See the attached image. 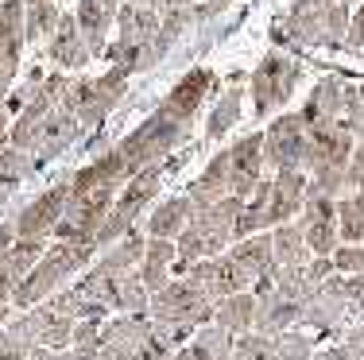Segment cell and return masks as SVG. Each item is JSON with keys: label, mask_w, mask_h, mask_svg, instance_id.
Listing matches in <instances>:
<instances>
[{"label": "cell", "mask_w": 364, "mask_h": 360, "mask_svg": "<svg viewBox=\"0 0 364 360\" xmlns=\"http://www.w3.org/2000/svg\"><path fill=\"white\" fill-rule=\"evenodd\" d=\"M93 252L97 248H82V244H50L47 252L39 256V263L23 276V283L16 287V295H12V306L16 310H31V306H39V302H47L50 295H58L63 290V283L77 276L82 268H90V260H93Z\"/></svg>", "instance_id": "cell-1"}, {"label": "cell", "mask_w": 364, "mask_h": 360, "mask_svg": "<svg viewBox=\"0 0 364 360\" xmlns=\"http://www.w3.org/2000/svg\"><path fill=\"white\" fill-rule=\"evenodd\" d=\"M147 318L163 329H171L175 345L186 337L190 329H202L213 322V302L198 287H190L186 279H171L163 290H155L147 302Z\"/></svg>", "instance_id": "cell-2"}, {"label": "cell", "mask_w": 364, "mask_h": 360, "mask_svg": "<svg viewBox=\"0 0 364 360\" xmlns=\"http://www.w3.org/2000/svg\"><path fill=\"white\" fill-rule=\"evenodd\" d=\"M190 124H182V120H175L171 113H163V109H155L151 116L144 120L140 128H136L132 136H124V140L117 143V151L124 156L128 170H144V167H155V163H163L175 151V143L186 140Z\"/></svg>", "instance_id": "cell-3"}, {"label": "cell", "mask_w": 364, "mask_h": 360, "mask_svg": "<svg viewBox=\"0 0 364 360\" xmlns=\"http://www.w3.org/2000/svg\"><path fill=\"white\" fill-rule=\"evenodd\" d=\"M128 89V74L124 70H109L101 74V78H85V82H70L63 93V109L66 113H74L77 128H97L101 120L112 113V105H117L120 97H124Z\"/></svg>", "instance_id": "cell-4"}, {"label": "cell", "mask_w": 364, "mask_h": 360, "mask_svg": "<svg viewBox=\"0 0 364 360\" xmlns=\"http://www.w3.org/2000/svg\"><path fill=\"white\" fill-rule=\"evenodd\" d=\"M291 31L310 47H337L349 31V12L333 0H294L291 8Z\"/></svg>", "instance_id": "cell-5"}, {"label": "cell", "mask_w": 364, "mask_h": 360, "mask_svg": "<svg viewBox=\"0 0 364 360\" xmlns=\"http://www.w3.org/2000/svg\"><path fill=\"white\" fill-rule=\"evenodd\" d=\"M299 62H291V58L283 55H267L264 62L256 66L252 74V101H256V113L267 116L275 113L279 105H287L294 85H299Z\"/></svg>", "instance_id": "cell-6"}, {"label": "cell", "mask_w": 364, "mask_h": 360, "mask_svg": "<svg viewBox=\"0 0 364 360\" xmlns=\"http://www.w3.org/2000/svg\"><path fill=\"white\" fill-rule=\"evenodd\" d=\"M306 159V124L299 113H283L272 120L264 136V163H272L275 175L279 170H302Z\"/></svg>", "instance_id": "cell-7"}, {"label": "cell", "mask_w": 364, "mask_h": 360, "mask_svg": "<svg viewBox=\"0 0 364 360\" xmlns=\"http://www.w3.org/2000/svg\"><path fill=\"white\" fill-rule=\"evenodd\" d=\"M66 202H70V178H66V182H55L50 190H43L39 198H31L20 213H16V233H20V240H47L55 233Z\"/></svg>", "instance_id": "cell-8"}, {"label": "cell", "mask_w": 364, "mask_h": 360, "mask_svg": "<svg viewBox=\"0 0 364 360\" xmlns=\"http://www.w3.org/2000/svg\"><path fill=\"white\" fill-rule=\"evenodd\" d=\"M302 240H306L310 256H333L341 236H337V198L326 194H310L302 202Z\"/></svg>", "instance_id": "cell-9"}, {"label": "cell", "mask_w": 364, "mask_h": 360, "mask_svg": "<svg viewBox=\"0 0 364 360\" xmlns=\"http://www.w3.org/2000/svg\"><path fill=\"white\" fill-rule=\"evenodd\" d=\"M229 170H232V194L248 198L259 182H264V136L252 132L240 143L229 148Z\"/></svg>", "instance_id": "cell-10"}, {"label": "cell", "mask_w": 364, "mask_h": 360, "mask_svg": "<svg viewBox=\"0 0 364 360\" xmlns=\"http://www.w3.org/2000/svg\"><path fill=\"white\" fill-rule=\"evenodd\" d=\"M302 322V302L283 290H267V295L256 298V318H252V333H264V337H279L291 325Z\"/></svg>", "instance_id": "cell-11"}, {"label": "cell", "mask_w": 364, "mask_h": 360, "mask_svg": "<svg viewBox=\"0 0 364 360\" xmlns=\"http://www.w3.org/2000/svg\"><path fill=\"white\" fill-rule=\"evenodd\" d=\"M306 186H310L306 170H279V175L272 178V198H267V221H272V229L287 225L294 213H302Z\"/></svg>", "instance_id": "cell-12"}, {"label": "cell", "mask_w": 364, "mask_h": 360, "mask_svg": "<svg viewBox=\"0 0 364 360\" xmlns=\"http://www.w3.org/2000/svg\"><path fill=\"white\" fill-rule=\"evenodd\" d=\"M82 136V128H77V120L74 113H66L63 105L55 109L47 120L39 124V136H36V143H31V159H36V167H43V163H50L55 156H63L66 148Z\"/></svg>", "instance_id": "cell-13"}, {"label": "cell", "mask_w": 364, "mask_h": 360, "mask_svg": "<svg viewBox=\"0 0 364 360\" xmlns=\"http://www.w3.org/2000/svg\"><path fill=\"white\" fill-rule=\"evenodd\" d=\"M124 0H82L74 12L77 20V31H82L90 55H105V39H109V28L117 23V12Z\"/></svg>", "instance_id": "cell-14"}, {"label": "cell", "mask_w": 364, "mask_h": 360, "mask_svg": "<svg viewBox=\"0 0 364 360\" xmlns=\"http://www.w3.org/2000/svg\"><path fill=\"white\" fill-rule=\"evenodd\" d=\"M213 70H190L182 82H175V89L167 93V101H163V113H171L175 120H182V124H190L194 120V113L202 109V101H205V93L213 89Z\"/></svg>", "instance_id": "cell-15"}, {"label": "cell", "mask_w": 364, "mask_h": 360, "mask_svg": "<svg viewBox=\"0 0 364 360\" xmlns=\"http://www.w3.org/2000/svg\"><path fill=\"white\" fill-rule=\"evenodd\" d=\"M349 306V290H345V279L341 276H329L326 283H318L314 290H310L306 306H302V318L310 325H318V329H329L337 318H341V310Z\"/></svg>", "instance_id": "cell-16"}, {"label": "cell", "mask_w": 364, "mask_h": 360, "mask_svg": "<svg viewBox=\"0 0 364 360\" xmlns=\"http://www.w3.org/2000/svg\"><path fill=\"white\" fill-rule=\"evenodd\" d=\"M232 194V170H229V151H221V156L210 159V167L202 170V178H194L186 190V198L194 209H210V205H218L221 198H229Z\"/></svg>", "instance_id": "cell-17"}, {"label": "cell", "mask_w": 364, "mask_h": 360, "mask_svg": "<svg viewBox=\"0 0 364 360\" xmlns=\"http://www.w3.org/2000/svg\"><path fill=\"white\" fill-rule=\"evenodd\" d=\"M47 55H50V62H58L63 70H82L93 58L90 47H85V39H82V31H77L74 16H58L55 36L47 39Z\"/></svg>", "instance_id": "cell-18"}, {"label": "cell", "mask_w": 364, "mask_h": 360, "mask_svg": "<svg viewBox=\"0 0 364 360\" xmlns=\"http://www.w3.org/2000/svg\"><path fill=\"white\" fill-rule=\"evenodd\" d=\"M229 260L237 263L240 271H245L252 287H256L259 279H267V271L275 268V256H272V229H267V233H256V236L237 240V244L229 248Z\"/></svg>", "instance_id": "cell-19"}, {"label": "cell", "mask_w": 364, "mask_h": 360, "mask_svg": "<svg viewBox=\"0 0 364 360\" xmlns=\"http://www.w3.org/2000/svg\"><path fill=\"white\" fill-rule=\"evenodd\" d=\"M345 113V85L337 78H326L314 85V93H310V101L302 105V124L306 128H322V124H337Z\"/></svg>", "instance_id": "cell-20"}, {"label": "cell", "mask_w": 364, "mask_h": 360, "mask_svg": "<svg viewBox=\"0 0 364 360\" xmlns=\"http://www.w3.org/2000/svg\"><path fill=\"white\" fill-rule=\"evenodd\" d=\"M144 248H147V236L144 233H128L124 240H117L112 248H105V256H101L97 263H93V271H101L105 279H120V276H132V271H140V260H144Z\"/></svg>", "instance_id": "cell-21"}, {"label": "cell", "mask_w": 364, "mask_h": 360, "mask_svg": "<svg viewBox=\"0 0 364 360\" xmlns=\"http://www.w3.org/2000/svg\"><path fill=\"white\" fill-rule=\"evenodd\" d=\"M175 260H178L175 240H147L140 271H136L140 283L147 287V295H155V290H163L171 283V268H175Z\"/></svg>", "instance_id": "cell-22"}, {"label": "cell", "mask_w": 364, "mask_h": 360, "mask_svg": "<svg viewBox=\"0 0 364 360\" xmlns=\"http://www.w3.org/2000/svg\"><path fill=\"white\" fill-rule=\"evenodd\" d=\"M117 43H128V47H140L147 50V43L155 39V31H159V16H155V8H140V4H120L117 12Z\"/></svg>", "instance_id": "cell-23"}, {"label": "cell", "mask_w": 364, "mask_h": 360, "mask_svg": "<svg viewBox=\"0 0 364 360\" xmlns=\"http://www.w3.org/2000/svg\"><path fill=\"white\" fill-rule=\"evenodd\" d=\"M190 217H194V205H190L186 194L182 198H167L163 205H155L151 217H147V240H178L182 229L190 225Z\"/></svg>", "instance_id": "cell-24"}, {"label": "cell", "mask_w": 364, "mask_h": 360, "mask_svg": "<svg viewBox=\"0 0 364 360\" xmlns=\"http://www.w3.org/2000/svg\"><path fill=\"white\" fill-rule=\"evenodd\" d=\"M252 318H256V295L252 290H240V295H229V298H221V302H213V325L229 329L232 337L252 333Z\"/></svg>", "instance_id": "cell-25"}, {"label": "cell", "mask_w": 364, "mask_h": 360, "mask_svg": "<svg viewBox=\"0 0 364 360\" xmlns=\"http://www.w3.org/2000/svg\"><path fill=\"white\" fill-rule=\"evenodd\" d=\"M232 333L221 325H202L186 349H178V360H232Z\"/></svg>", "instance_id": "cell-26"}, {"label": "cell", "mask_w": 364, "mask_h": 360, "mask_svg": "<svg viewBox=\"0 0 364 360\" xmlns=\"http://www.w3.org/2000/svg\"><path fill=\"white\" fill-rule=\"evenodd\" d=\"M272 256H275V268H306L314 260L306 240H302V229L294 221L272 229Z\"/></svg>", "instance_id": "cell-27"}, {"label": "cell", "mask_w": 364, "mask_h": 360, "mask_svg": "<svg viewBox=\"0 0 364 360\" xmlns=\"http://www.w3.org/2000/svg\"><path fill=\"white\" fill-rule=\"evenodd\" d=\"M147 302H151V295H147V287L140 283V276H120L112 279V290H109V310L117 314H147Z\"/></svg>", "instance_id": "cell-28"}, {"label": "cell", "mask_w": 364, "mask_h": 360, "mask_svg": "<svg viewBox=\"0 0 364 360\" xmlns=\"http://www.w3.org/2000/svg\"><path fill=\"white\" fill-rule=\"evenodd\" d=\"M337 236L341 244H364V194L337 198Z\"/></svg>", "instance_id": "cell-29"}, {"label": "cell", "mask_w": 364, "mask_h": 360, "mask_svg": "<svg viewBox=\"0 0 364 360\" xmlns=\"http://www.w3.org/2000/svg\"><path fill=\"white\" fill-rule=\"evenodd\" d=\"M36 170V159L28 151H16V148H4L0 151V205L20 190V182Z\"/></svg>", "instance_id": "cell-30"}, {"label": "cell", "mask_w": 364, "mask_h": 360, "mask_svg": "<svg viewBox=\"0 0 364 360\" xmlns=\"http://www.w3.org/2000/svg\"><path fill=\"white\" fill-rule=\"evenodd\" d=\"M58 4L55 0H43V4H28L23 8V39L28 43H39V39H50L58 28Z\"/></svg>", "instance_id": "cell-31"}, {"label": "cell", "mask_w": 364, "mask_h": 360, "mask_svg": "<svg viewBox=\"0 0 364 360\" xmlns=\"http://www.w3.org/2000/svg\"><path fill=\"white\" fill-rule=\"evenodd\" d=\"M237 116H240V85H232V89L221 93L213 116L205 120V136H210V140H221V136L229 132L232 124H237Z\"/></svg>", "instance_id": "cell-32"}, {"label": "cell", "mask_w": 364, "mask_h": 360, "mask_svg": "<svg viewBox=\"0 0 364 360\" xmlns=\"http://www.w3.org/2000/svg\"><path fill=\"white\" fill-rule=\"evenodd\" d=\"M232 360H279L275 356V341L264 333H240L232 341Z\"/></svg>", "instance_id": "cell-33"}, {"label": "cell", "mask_w": 364, "mask_h": 360, "mask_svg": "<svg viewBox=\"0 0 364 360\" xmlns=\"http://www.w3.org/2000/svg\"><path fill=\"white\" fill-rule=\"evenodd\" d=\"M272 341H275V356L279 360H306L314 353V341H310L306 333H294V329L279 333V337H272Z\"/></svg>", "instance_id": "cell-34"}, {"label": "cell", "mask_w": 364, "mask_h": 360, "mask_svg": "<svg viewBox=\"0 0 364 360\" xmlns=\"http://www.w3.org/2000/svg\"><path fill=\"white\" fill-rule=\"evenodd\" d=\"M329 260H333L337 276H360L364 271V244H337V252Z\"/></svg>", "instance_id": "cell-35"}, {"label": "cell", "mask_w": 364, "mask_h": 360, "mask_svg": "<svg viewBox=\"0 0 364 360\" xmlns=\"http://www.w3.org/2000/svg\"><path fill=\"white\" fill-rule=\"evenodd\" d=\"M31 353H36V349H31L20 333L0 325V360H31Z\"/></svg>", "instance_id": "cell-36"}, {"label": "cell", "mask_w": 364, "mask_h": 360, "mask_svg": "<svg viewBox=\"0 0 364 360\" xmlns=\"http://www.w3.org/2000/svg\"><path fill=\"white\" fill-rule=\"evenodd\" d=\"M16 287H20V283H16V276L8 271V263L0 260V314H4L8 306H12V295H16Z\"/></svg>", "instance_id": "cell-37"}, {"label": "cell", "mask_w": 364, "mask_h": 360, "mask_svg": "<svg viewBox=\"0 0 364 360\" xmlns=\"http://www.w3.org/2000/svg\"><path fill=\"white\" fill-rule=\"evenodd\" d=\"M345 47L349 50H360L364 47V4L357 16H349V31H345Z\"/></svg>", "instance_id": "cell-38"}, {"label": "cell", "mask_w": 364, "mask_h": 360, "mask_svg": "<svg viewBox=\"0 0 364 360\" xmlns=\"http://www.w3.org/2000/svg\"><path fill=\"white\" fill-rule=\"evenodd\" d=\"M345 290H349V302H360L364 306V271H360V276L345 279Z\"/></svg>", "instance_id": "cell-39"}, {"label": "cell", "mask_w": 364, "mask_h": 360, "mask_svg": "<svg viewBox=\"0 0 364 360\" xmlns=\"http://www.w3.org/2000/svg\"><path fill=\"white\" fill-rule=\"evenodd\" d=\"M16 240H20V233H16V217H8L4 225H0V252H4V248H12Z\"/></svg>", "instance_id": "cell-40"}, {"label": "cell", "mask_w": 364, "mask_h": 360, "mask_svg": "<svg viewBox=\"0 0 364 360\" xmlns=\"http://www.w3.org/2000/svg\"><path fill=\"white\" fill-rule=\"evenodd\" d=\"M318 360H357V356H353L345 345H333V349H326V353L318 356Z\"/></svg>", "instance_id": "cell-41"}, {"label": "cell", "mask_w": 364, "mask_h": 360, "mask_svg": "<svg viewBox=\"0 0 364 360\" xmlns=\"http://www.w3.org/2000/svg\"><path fill=\"white\" fill-rule=\"evenodd\" d=\"M128 4H140V8H159V0H128Z\"/></svg>", "instance_id": "cell-42"}, {"label": "cell", "mask_w": 364, "mask_h": 360, "mask_svg": "<svg viewBox=\"0 0 364 360\" xmlns=\"http://www.w3.org/2000/svg\"><path fill=\"white\" fill-rule=\"evenodd\" d=\"M28 4H43V0H23V8H28Z\"/></svg>", "instance_id": "cell-43"}, {"label": "cell", "mask_w": 364, "mask_h": 360, "mask_svg": "<svg viewBox=\"0 0 364 360\" xmlns=\"http://www.w3.org/2000/svg\"><path fill=\"white\" fill-rule=\"evenodd\" d=\"M357 93H360V101H364V85H360V89H357ZM360 143H364V140H360Z\"/></svg>", "instance_id": "cell-44"}, {"label": "cell", "mask_w": 364, "mask_h": 360, "mask_svg": "<svg viewBox=\"0 0 364 360\" xmlns=\"http://www.w3.org/2000/svg\"><path fill=\"white\" fill-rule=\"evenodd\" d=\"M167 360H178V356H167Z\"/></svg>", "instance_id": "cell-45"}]
</instances>
